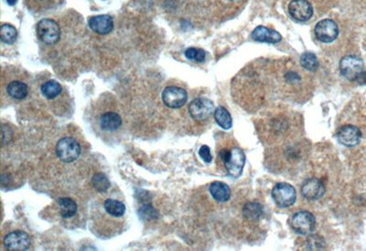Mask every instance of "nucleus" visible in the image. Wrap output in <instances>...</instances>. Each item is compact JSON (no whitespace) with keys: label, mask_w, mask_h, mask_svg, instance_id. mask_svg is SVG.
I'll use <instances>...</instances> for the list:
<instances>
[{"label":"nucleus","mask_w":366,"mask_h":251,"mask_svg":"<svg viewBox=\"0 0 366 251\" xmlns=\"http://www.w3.org/2000/svg\"><path fill=\"white\" fill-rule=\"evenodd\" d=\"M293 118L283 115L267 118L265 123L262 124L261 132L267 140H272L273 142L285 140L292 133L291 128L295 125Z\"/></svg>","instance_id":"1"},{"label":"nucleus","mask_w":366,"mask_h":251,"mask_svg":"<svg viewBox=\"0 0 366 251\" xmlns=\"http://www.w3.org/2000/svg\"><path fill=\"white\" fill-rule=\"evenodd\" d=\"M219 158L230 176L237 178L242 174L246 162V155L242 148L236 146L224 148L219 152Z\"/></svg>","instance_id":"2"},{"label":"nucleus","mask_w":366,"mask_h":251,"mask_svg":"<svg viewBox=\"0 0 366 251\" xmlns=\"http://www.w3.org/2000/svg\"><path fill=\"white\" fill-rule=\"evenodd\" d=\"M38 37L41 42L47 45H53L59 42L60 37V26L51 18H43L38 22L36 27Z\"/></svg>","instance_id":"3"},{"label":"nucleus","mask_w":366,"mask_h":251,"mask_svg":"<svg viewBox=\"0 0 366 251\" xmlns=\"http://www.w3.org/2000/svg\"><path fill=\"white\" fill-rule=\"evenodd\" d=\"M56 153L61 162L70 164L80 157L81 146L71 138H63L57 143Z\"/></svg>","instance_id":"4"},{"label":"nucleus","mask_w":366,"mask_h":251,"mask_svg":"<svg viewBox=\"0 0 366 251\" xmlns=\"http://www.w3.org/2000/svg\"><path fill=\"white\" fill-rule=\"evenodd\" d=\"M272 197L279 208H290L293 206L297 199L295 188L287 182H280L272 190Z\"/></svg>","instance_id":"5"},{"label":"nucleus","mask_w":366,"mask_h":251,"mask_svg":"<svg viewBox=\"0 0 366 251\" xmlns=\"http://www.w3.org/2000/svg\"><path fill=\"white\" fill-rule=\"evenodd\" d=\"M340 71L346 79L356 82L364 72V62L356 56H346L341 60Z\"/></svg>","instance_id":"6"},{"label":"nucleus","mask_w":366,"mask_h":251,"mask_svg":"<svg viewBox=\"0 0 366 251\" xmlns=\"http://www.w3.org/2000/svg\"><path fill=\"white\" fill-rule=\"evenodd\" d=\"M290 224L297 233L308 236L312 234V231L315 228L316 220L312 213L308 211H301L292 216Z\"/></svg>","instance_id":"7"},{"label":"nucleus","mask_w":366,"mask_h":251,"mask_svg":"<svg viewBox=\"0 0 366 251\" xmlns=\"http://www.w3.org/2000/svg\"><path fill=\"white\" fill-rule=\"evenodd\" d=\"M214 111V106L207 98L194 99L189 106V112L191 118L197 121L208 120Z\"/></svg>","instance_id":"8"},{"label":"nucleus","mask_w":366,"mask_h":251,"mask_svg":"<svg viewBox=\"0 0 366 251\" xmlns=\"http://www.w3.org/2000/svg\"><path fill=\"white\" fill-rule=\"evenodd\" d=\"M187 99L188 96L185 90L181 88L169 86L162 92V101L170 108H181L186 104Z\"/></svg>","instance_id":"9"},{"label":"nucleus","mask_w":366,"mask_h":251,"mask_svg":"<svg viewBox=\"0 0 366 251\" xmlns=\"http://www.w3.org/2000/svg\"><path fill=\"white\" fill-rule=\"evenodd\" d=\"M315 34L320 42L323 44H330L338 37L339 28L334 20L327 18L318 23L315 27Z\"/></svg>","instance_id":"10"},{"label":"nucleus","mask_w":366,"mask_h":251,"mask_svg":"<svg viewBox=\"0 0 366 251\" xmlns=\"http://www.w3.org/2000/svg\"><path fill=\"white\" fill-rule=\"evenodd\" d=\"M4 246L10 251L27 250L30 246V238L23 231H14L5 236Z\"/></svg>","instance_id":"11"},{"label":"nucleus","mask_w":366,"mask_h":251,"mask_svg":"<svg viewBox=\"0 0 366 251\" xmlns=\"http://www.w3.org/2000/svg\"><path fill=\"white\" fill-rule=\"evenodd\" d=\"M289 12L297 22L309 20L313 15V8L307 0H292L289 5Z\"/></svg>","instance_id":"12"},{"label":"nucleus","mask_w":366,"mask_h":251,"mask_svg":"<svg viewBox=\"0 0 366 251\" xmlns=\"http://www.w3.org/2000/svg\"><path fill=\"white\" fill-rule=\"evenodd\" d=\"M338 140L346 147H355L361 142V130L353 125L342 126L338 131Z\"/></svg>","instance_id":"13"},{"label":"nucleus","mask_w":366,"mask_h":251,"mask_svg":"<svg viewBox=\"0 0 366 251\" xmlns=\"http://www.w3.org/2000/svg\"><path fill=\"white\" fill-rule=\"evenodd\" d=\"M302 196L308 200L314 201L323 196L325 192V187L322 180L312 178L304 182L301 187Z\"/></svg>","instance_id":"14"},{"label":"nucleus","mask_w":366,"mask_h":251,"mask_svg":"<svg viewBox=\"0 0 366 251\" xmlns=\"http://www.w3.org/2000/svg\"><path fill=\"white\" fill-rule=\"evenodd\" d=\"M88 25L93 32L98 33L100 35H106L113 30L114 22L112 16L109 15H98L91 16L88 20Z\"/></svg>","instance_id":"15"},{"label":"nucleus","mask_w":366,"mask_h":251,"mask_svg":"<svg viewBox=\"0 0 366 251\" xmlns=\"http://www.w3.org/2000/svg\"><path fill=\"white\" fill-rule=\"evenodd\" d=\"M24 2L28 10L36 14H42L59 8L64 0H24Z\"/></svg>","instance_id":"16"},{"label":"nucleus","mask_w":366,"mask_h":251,"mask_svg":"<svg viewBox=\"0 0 366 251\" xmlns=\"http://www.w3.org/2000/svg\"><path fill=\"white\" fill-rule=\"evenodd\" d=\"M252 38L259 42L278 44L281 40L282 36L280 35V33L276 30H269L264 26H258L254 30V32L252 33Z\"/></svg>","instance_id":"17"},{"label":"nucleus","mask_w":366,"mask_h":251,"mask_svg":"<svg viewBox=\"0 0 366 251\" xmlns=\"http://www.w3.org/2000/svg\"><path fill=\"white\" fill-rule=\"evenodd\" d=\"M99 125L102 130L113 132L120 128L122 120L115 112H105L99 118Z\"/></svg>","instance_id":"18"},{"label":"nucleus","mask_w":366,"mask_h":251,"mask_svg":"<svg viewBox=\"0 0 366 251\" xmlns=\"http://www.w3.org/2000/svg\"><path fill=\"white\" fill-rule=\"evenodd\" d=\"M7 94L16 100H22L27 98L28 94V86L27 84H25L19 80H14L11 81L5 88Z\"/></svg>","instance_id":"19"},{"label":"nucleus","mask_w":366,"mask_h":251,"mask_svg":"<svg viewBox=\"0 0 366 251\" xmlns=\"http://www.w3.org/2000/svg\"><path fill=\"white\" fill-rule=\"evenodd\" d=\"M209 190L212 196L220 202H227L231 196L229 186L222 182H214L210 186Z\"/></svg>","instance_id":"20"},{"label":"nucleus","mask_w":366,"mask_h":251,"mask_svg":"<svg viewBox=\"0 0 366 251\" xmlns=\"http://www.w3.org/2000/svg\"><path fill=\"white\" fill-rule=\"evenodd\" d=\"M40 90L45 98L52 100V99L57 98L61 94L62 86L60 82L55 80H49L44 82L43 84L41 86Z\"/></svg>","instance_id":"21"},{"label":"nucleus","mask_w":366,"mask_h":251,"mask_svg":"<svg viewBox=\"0 0 366 251\" xmlns=\"http://www.w3.org/2000/svg\"><path fill=\"white\" fill-rule=\"evenodd\" d=\"M60 216L63 218H71L77 212L76 202L71 198L62 197L58 201Z\"/></svg>","instance_id":"22"},{"label":"nucleus","mask_w":366,"mask_h":251,"mask_svg":"<svg viewBox=\"0 0 366 251\" xmlns=\"http://www.w3.org/2000/svg\"><path fill=\"white\" fill-rule=\"evenodd\" d=\"M104 208L106 213L114 218H121L126 213L125 204L115 199H107L104 202Z\"/></svg>","instance_id":"23"},{"label":"nucleus","mask_w":366,"mask_h":251,"mask_svg":"<svg viewBox=\"0 0 366 251\" xmlns=\"http://www.w3.org/2000/svg\"><path fill=\"white\" fill-rule=\"evenodd\" d=\"M263 208L257 202H247L243 208V216L246 220L257 221L262 216Z\"/></svg>","instance_id":"24"},{"label":"nucleus","mask_w":366,"mask_h":251,"mask_svg":"<svg viewBox=\"0 0 366 251\" xmlns=\"http://www.w3.org/2000/svg\"><path fill=\"white\" fill-rule=\"evenodd\" d=\"M214 118L217 124L224 130H229L233 126V120L229 112L223 106H219L214 111Z\"/></svg>","instance_id":"25"},{"label":"nucleus","mask_w":366,"mask_h":251,"mask_svg":"<svg viewBox=\"0 0 366 251\" xmlns=\"http://www.w3.org/2000/svg\"><path fill=\"white\" fill-rule=\"evenodd\" d=\"M17 36L16 28L10 24H3L0 28V38L3 42L12 44L15 42Z\"/></svg>","instance_id":"26"},{"label":"nucleus","mask_w":366,"mask_h":251,"mask_svg":"<svg viewBox=\"0 0 366 251\" xmlns=\"http://www.w3.org/2000/svg\"><path fill=\"white\" fill-rule=\"evenodd\" d=\"M301 66L309 72H315L319 67L317 56L311 52H307L301 55Z\"/></svg>","instance_id":"27"},{"label":"nucleus","mask_w":366,"mask_h":251,"mask_svg":"<svg viewBox=\"0 0 366 251\" xmlns=\"http://www.w3.org/2000/svg\"><path fill=\"white\" fill-rule=\"evenodd\" d=\"M92 182H93V187L95 188V190H97L100 192L107 191L109 189V180L106 178V176H104L102 174L94 175Z\"/></svg>","instance_id":"28"},{"label":"nucleus","mask_w":366,"mask_h":251,"mask_svg":"<svg viewBox=\"0 0 366 251\" xmlns=\"http://www.w3.org/2000/svg\"><path fill=\"white\" fill-rule=\"evenodd\" d=\"M284 81L286 84L292 88H297L302 84V76L300 72L290 70L285 74Z\"/></svg>","instance_id":"29"},{"label":"nucleus","mask_w":366,"mask_h":251,"mask_svg":"<svg viewBox=\"0 0 366 251\" xmlns=\"http://www.w3.org/2000/svg\"><path fill=\"white\" fill-rule=\"evenodd\" d=\"M185 56L189 60H195L202 62L205 60L206 54L205 52L202 49H197V48H189L186 50Z\"/></svg>","instance_id":"30"},{"label":"nucleus","mask_w":366,"mask_h":251,"mask_svg":"<svg viewBox=\"0 0 366 251\" xmlns=\"http://www.w3.org/2000/svg\"><path fill=\"white\" fill-rule=\"evenodd\" d=\"M139 214L142 216L143 218L155 219L156 218H158L157 211L152 206H143L139 210Z\"/></svg>","instance_id":"31"},{"label":"nucleus","mask_w":366,"mask_h":251,"mask_svg":"<svg viewBox=\"0 0 366 251\" xmlns=\"http://www.w3.org/2000/svg\"><path fill=\"white\" fill-rule=\"evenodd\" d=\"M199 155L201 156V158L206 162V164H210L212 160H213V157H212V154H211V150H210V148L206 146V145H203L200 148L199 150Z\"/></svg>","instance_id":"32"},{"label":"nucleus","mask_w":366,"mask_h":251,"mask_svg":"<svg viewBox=\"0 0 366 251\" xmlns=\"http://www.w3.org/2000/svg\"><path fill=\"white\" fill-rule=\"evenodd\" d=\"M356 82L360 84H366V72L364 71L362 72L361 76L358 77Z\"/></svg>","instance_id":"33"},{"label":"nucleus","mask_w":366,"mask_h":251,"mask_svg":"<svg viewBox=\"0 0 366 251\" xmlns=\"http://www.w3.org/2000/svg\"><path fill=\"white\" fill-rule=\"evenodd\" d=\"M17 0H6V3L9 6L16 5Z\"/></svg>","instance_id":"34"}]
</instances>
